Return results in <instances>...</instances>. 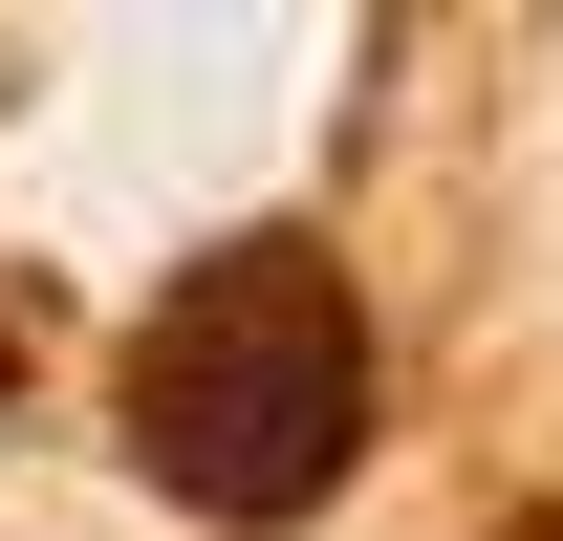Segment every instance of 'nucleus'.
<instances>
[{
  "instance_id": "1",
  "label": "nucleus",
  "mask_w": 563,
  "mask_h": 541,
  "mask_svg": "<svg viewBox=\"0 0 563 541\" xmlns=\"http://www.w3.org/2000/svg\"><path fill=\"white\" fill-rule=\"evenodd\" d=\"M109 433H131V476L174 498V520H217V541L325 520V498L368 476V433H390L368 281L325 261L303 217L174 261V281H152V325H131V368H109Z\"/></svg>"
},
{
  "instance_id": "2",
  "label": "nucleus",
  "mask_w": 563,
  "mask_h": 541,
  "mask_svg": "<svg viewBox=\"0 0 563 541\" xmlns=\"http://www.w3.org/2000/svg\"><path fill=\"white\" fill-rule=\"evenodd\" d=\"M0 411H22V303H0Z\"/></svg>"
}]
</instances>
